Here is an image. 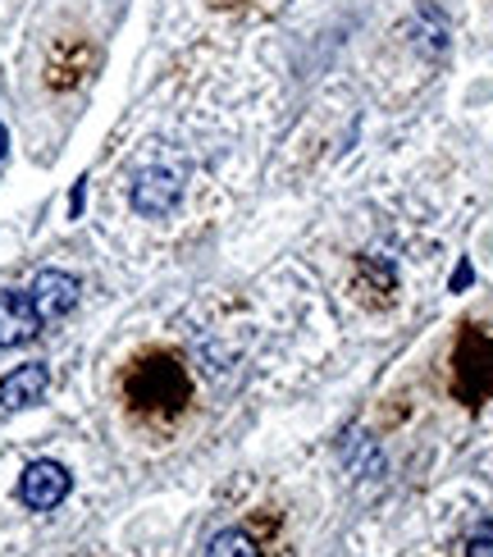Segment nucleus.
<instances>
[{"mask_svg": "<svg viewBox=\"0 0 493 557\" xmlns=\"http://www.w3.org/2000/svg\"><path fill=\"white\" fill-rule=\"evenodd\" d=\"M78 278L74 274H64V270H41L37 278H33V288H28V297H33V307H37V315H41V324H56V320H64L69 311L78 307Z\"/></svg>", "mask_w": 493, "mask_h": 557, "instance_id": "obj_5", "label": "nucleus"}, {"mask_svg": "<svg viewBox=\"0 0 493 557\" xmlns=\"http://www.w3.org/2000/svg\"><path fill=\"white\" fill-rule=\"evenodd\" d=\"M124 398L133 411L170 421V416H178L193 403V375H187V366L170 352H143L124 375Z\"/></svg>", "mask_w": 493, "mask_h": 557, "instance_id": "obj_1", "label": "nucleus"}, {"mask_svg": "<svg viewBox=\"0 0 493 557\" xmlns=\"http://www.w3.org/2000/svg\"><path fill=\"white\" fill-rule=\"evenodd\" d=\"M466 557H493V525H480L471 540H466Z\"/></svg>", "mask_w": 493, "mask_h": 557, "instance_id": "obj_11", "label": "nucleus"}, {"mask_svg": "<svg viewBox=\"0 0 493 557\" xmlns=\"http://www.w3.org/2000/svg\"><path fill=\"white\" fill-rule=\"evenodd\" d=\"M91 64H97V51H91L87 37H60L51 46V55H46V87L51 91H74L83 87V78L91 74Z\"/></svg>", "mask_w": 493, "mask_h": 557, "instance_id": "obj_3", "label": "nucleus"}, {"mask_svg": "<svg viewBox=\"0 0 493 557\" xmlns=\"http://www.w3.org/2000/svg\"><path fill=\"white\" fill-rule=\"evenodd\" d=\"M5 151H10V128L0 124V160H5Z\"/></svg>", "mask_w": 493, "mask_h": 557, "instance_id": "obj_14", "label": "nucleus"}, {"mask_svg": "<svg viewBox=\"0 0 493 557\" xmlns=\"http://www.w3.org/2000/svg\"><path fill=\"white\" fill-rule=\"evenodd\" d=\"M206 557H261V548L251 544L247 530H220V535L210 540Z\"/></svg>", "mask_w": 493, "mask_h": 557, "instance_id": "obj_10", "label": "nucleus"}, {"mask_svg": "<svg viewBox=\"0 0 493 557\" xmlns=\"http://www.w3.org/2000/svg\"><path fill=\"white\" fill-rule=\"evenodd\" d=\"M352 284H357L361 293H374L370 301L374 307H384V301L393 297V288H397V270H393V261H384V257H361L357 261V274H352Z\"/></svg>", "mask_w": 493, "mask_h": 557, "instance_id": "obj_9", "label": "nucleus"}, {"mask_svg": "<svg viewBox=\"0 0 493 557\" xmlns=\"http://www.w3.org/2000/svg\"><path fill=\"white\" fill-rule=\"evenodd\" d=\"M41 334V315L28 293H0V347H23Z\"/></svg>", "mask_w": 493, "mask_h": 557, "instance_id": "obj_7", "label": "nucleus"}, {"mask_svg": "<svg viewBox=\"0 0 493 557\" xmlns=\"http://www.w3.org/2000/svg\"><path fill=\"white\" fill-rule=\"evenodd\" d=\"M69 484L74 480H69L60 461H33L19 480V498H23V507H33V512H51V507H60L69 498Z\"/></svg>", "mask_w": 493, "mask_h": 557, "instance_id": "obj_4", "label": "nucleus"}, {"mask_svg": "<svg viewBox=\"0 0 493 557\" xmlns=\"http://www.w3.org/2000/svg\"><path fill=\"white\" fill-rule=\"evenodd\" d=\"M46 388H51V370L41 361H28L10 370L5 380H0V407L5 411H23V407H37L46 398Z\"/></svg>", "mask_w": 493, "mask_h": 557, "instance_id": "obj_8", "label": "nucleus"}, {"mask_svg": "<svg viewBox=\"0 0 493 557\" xmlns=\"http://www.w3.org/2000/svg\"><path fill=\"white\" fill-rule=\"evenodd\" d=\"M466 284H471V265H466V261H461V265H457V274H453V288L461 293Z\"/></svg>", "mask_w": 493, "mask_h": 557, "instance_id": "obj_13", "label": "nucleus"}, {"mask_svg": "<svg viewBox=\"0 0 493 557\" xmlns=\"http://www.w3.org/2000/svg\"><path fill=\"white\" fill-rule=\"evenodd\" d=\"M453 393L466 407H480L493 393V338L480 324H466L453 347Z\"/></svg>", "mask_w": 493, "mask_h": 557, "instance_id": "obj_2", "label": "nucleus"}, {"mask_svg": "<svg viewBox=\"0 0 493 557\" xmlns=\"http://www.w3.org/2000/svg\"><path fill=\"white\" fill-rule=\"evenodd\" d=\"M83 201H87V178L74 183V197H69V220H78V215H83Z\"/></svg>", "mask_w": 493, "mask_h": 557, "instance_id": "obj_12", "label": "nucleus"}, {"mask_svg": "<svg viewBox=\"0 0 493 557\" xmlns=\"http://www.w3.org/2000/svg\"><path fill=\"white\" fill-rule=\"evenodd\" d=\"M183 197V178L174 170H143L133 183V211L137 215H170Z\"/></svg>", "mask_w": 493, "mask_h": 557, "instance_id": "obj_6", "label": "nucleus"}]
</instances>
